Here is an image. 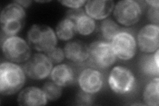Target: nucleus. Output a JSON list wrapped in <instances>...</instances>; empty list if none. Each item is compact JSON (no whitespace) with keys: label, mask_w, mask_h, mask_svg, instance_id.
<instances>
[{"label":"nucleus","mask_w":159,"mask_h":106,"mask_svg":"<svg viewBox=\"0 0 159 106\" xmlns=\"http://www.w3.org/2000/svg\"><path fill=\"white\" fill-rule=\"evenodd\" d=\"M26 82V74L23 67L9 61L0 65V94L11 95L19 92Z\"/></svg>","instance_id":"1"},{"label":"nucleus","mask_w":159,"mask_h":106,"mask_svg":"<svg viewBox=\"0 0 159 106\" xmlns=\"http://www.w3.org/2000/svg\"><path fill=\"white\" fill-rule=\"evenodd\" d=\"M26 12L15 2L7 4L0 16L2 37L17 36L25 26Z\"/></svg>","instance_id":"2"},{"label":"nucleus","mask_w":159,"mask_h":106,"mask_svg":"<svg viewBox=\"0 0 159 106\" xmlns=\"http://www.w3.org/2000/svg\"><path fill=\"white\" fill-rule=\"evenodd\" d=\"M57 39L55 31L48 25L43 24L33 25L27 34L30 47L44 53L57 47Z\"/></svg>","instance_id":"3"},{"label":"nucleus","mask_w":159,"mask_h":106,"mask_svg":"<svg viewBox=\"0 0 159 106\" xmlns=\"http://www.w3.org/2000/svg\"><path fill=\"white\" fill-rule=\"evenodd\" d=\"M117 57L110 43L98 40L89 44L88 63L92 68L101 70L108 69L115 64Z\"/></svg>","instance_id":"4"},{"label":"nucleus","mask_w":159,"mask_h":106,"mask_svg":"<svg viewBox=\"0 0 159 106\" xmlns=\"http://www.w3.org/2000/svg\"><path fill=\"white\" fill-rule=\"evenodd\" d=\"M108 84L115 94L127 95L135 90L137 80L131 69L125 66L117 65L114 67L109 72Z\"/></svg>","instance_id":"5"},{"label":"nucleus","mask_w":159,"mask_h":106,"mask_svg":"<svg viewBox=\"0 0 159 106\" xmlns=\"http://www.w3.org/2000/svg\"><path fill=\"white\" fill-rule=\"evenodd\" d=\"M1 46L3 56L9 62L25 63L31 57V47L20 37H2Z\"/></svg>","instance_id":"6"},{"label":"nucleus","mask_w":159,"mask_h":106,"mask_svg":"<svg viewBox=\"0 0 159 106\" xmlns=\"http://www.w3.org/2000/svg\"><path fill=\"white\" fill-rule=\"evenodd\" d=\"M113 17L116 21L125 27L137 24L142 17L143 7L135 0H121L115 4Z\"/></svg>","instance_id":"7"},{"label":"nucleus","mask_w":159,"mask_h":106,"mask_svg":"<svg viewBox=\"0 0 159 106\" xmlns=\"http://www.w3.org/2000/svg\"><path fill=\"white\" fill-rule=\"evenodd\" d=\"M110 43L117 58L121 60L128 61L133 59L137 54L136 38L125 29L116 35Z\"/></svg>","instance_id":"8"},{"label":"nucleus","mask_w":159,"mask_h":106,"mask_svg":"<svg viewBox=\"0 0 159 106\" xmlns=\"http://www.w3.org/2000/svg\"><path fill=\"white\" fill-rule=\"evenodd\" d=\"M23 68L29 78L42 80L51 74L53 64L45 53H34L25 62Z\"/></svg>","instance_id":"9"},{"label":"nucleus","mask_w":159,"mask_h":106,"mask_svg":"<svg viewBox=\"0 0 159 106\" xmlns=\"http://www.w3.org/2000/svg\"><path fill=\"white\" fill-rule=\"evenodd\" d=\"M136 40L142 53H155L159 48V26L152 23L144 25L139 31Z\"/></svg>","instance_id":"10"},{"label":"nucleus","mask_w":159,"mask_h":106,"mask_svg":"<svg viewBox=\"0 0 159 106\" xmlns=\"http://www.w3.org/2000/svg\"><path fill=\"white\" fill-rule=\"evenodd\" d=\"M77 80L81 90L91 94L100 92L104 84V76L101 70L92 67L82 70Z\"/></svg>","instance_id":"11"},{"label":"nucleus","mask_w":159,"mask_h":106,"mask_svg":"<svg viewBox=\"0 0 159 106\" xmlns=\"http://www.w3.org/2000/svg\"><path fill=\"white\" fill-rule=\"evenodd\" d=\"M115 7L113 0H90L85 4V12L94 20H104L110 16Z\"/></svg>","instance_id":"12"},{"label":"nucleus","mask_w":159,"mask_h":106,"mask_svg":"<svg viewBox=\"0 0 159 106\" xmlns=\"http://www.w3.org/2000/svg\"><path fill=\"white\" fill-rule=\"evenodd\" d=\"M66 58L77 64L88 61L89 58V45L80 40L68 41L64 47Z\"/></svg>","instance_id":"13"},{"label":"nucleus","mask_w":159,"mask_h":106,"mask_svg":"<svg viewBox=\"0 0 159 106\" xmlns=\"http://www.w3.org/2000/svg\"><path fill=\"white\" fill-rule=\"evenodd\" d=\"M17 101L20 106H41L48 103L42 88L36 86H28L23 89L19 92Z\"/></svg>","instance_id":"14"},{"label":"nucleus","mask_w":159,"mask_h":106,"mask_svg":"<svg viewBox=\"0 0 159 106\" xmlns=\"http://www.w3.org/2000/svg\"><path fill=\"white\" fill-rule=\"evenodd\" d=\"M51 80L62 88L72 85L76 80L74 68L68 64H58L54 67L50 74Z\"/></svg>","instance_id":"15"},{"label":"nucleus","mask_w":159,"mask_h":106,"mask_svg":"<svg viewBox=\"0 0 159 106\" xmlns=\"http://www.w3.org/2000/svg\"><path fill=\"white\" fill-rule=\"evenodd\" d=\"M159 50L155 53L143 55L139 60V67L141 72L148 77L155 78L159 75L158 64Z\"/></svg>","instance_id":"16"},{"label":"nucleus","mask_w":159,"mask_h":106,"mask_svg":"<svg viewBox=\"0 0 159 106\" xmlns=\"http://www.w3.org/2000/svg\"><path fill=\"white\" fill-rule=\"evenodd\" d=\"M55 33L60 40L70 41L77 33L76 23L73 20L65 17L57 24Z\"/></svg>","instance_id":"17"},{"label":"nucleus","mask_w":159,"mask_h":106,"mask_svg":"<svg viewBox=\"0 0 159 106\" xmlns=\"http://www.w3.org/2000/svg\"><path fill=\"white\" fill-rule=\"evenodd\" d=\"M159 78H153L144 89L143 98L145 105L158 106L159 105Z\"/></svg>","instance_id":"18"},{"label":"nucleus","mask_w":159,"mask_h":106,"mask_svg":"<svg viewBox=\"0 0 159 106\" xmlns=\"http://www.w3.org/2000/svg\"><path fill=\"white\" fill-rule=\"evenodd\" d=\"M99 29L103 41L111 43L114 37L123 31L124 29L119 26L115 20L111 18H107L102 20L99 25Z\"/></svg>","instance_id":"19"},{"label":"nucleus","mask_w":159,"mask_h":106,"mask_svg":"<svg viewBox=\"0 0 159 106\" xmlns=\"http://www.w3.org/2000/svg\"><path fill=\"white\" fill-rule=\"evenodd\" d=\"M77 33L82 36H89L92 35L96 29L95 20L88 16L86 13L80 16L75 21Z\"/></svg>","instance_id":"20"},{"label":"nucleus","mask_w":159,"mask_h":106,"mask_svg":"<svg viewBox=\"0 0 159 106\" xmlns=\"http://www.w3.org/2000/svg\"><path fill=\"white\" fill-rule=\"evenodd\" d=\"M42 90L48 101L54 102L62 96V88L54 82H47L44 84Z\"/></svg>","instance_id":"21"},{"label":"nucleus","mask_w":159,"mask_h":106,"mask_svg":"<svg viewBox=\"0 0 159 106\" xmlns=\"http://www.w3.org/2000/svg\"><path fill=\"white\" fill-rule=\"evenodd\" d=\"M45 54L47 55V57L51 60L53 64H61L66 58L64 49L57 46Z\"/></svg>","instance_id":"22"},{"label":"nucleus","mask_w":159,"mask_h":106,"mask_svg":"<svg viewBox=\"0 0 159 106\" xmlns=\"http://www.w3.org/2000/svg\"><path fill=\"white\" fill-rule=\"evenodd\" d=\"M75 101L76 104L78 105H92L93 104V94L81 90L77 94Z\"/></svg>","instance_id":"23"},{"label":"nucleus","mask_w":159,"mask_h":106,"mask_svg":"<svg viewBox=\"0 0 159 106\" xmlns=\"http://www.w3.org/2000/svg\"><path fill=\"white\" fill-rule=\"evenodd\" d=\"M86 2L87 1H84V0H74H74L73 1H70V0H64V1H60L59 2L63 6L74 9L82 8L84 6H85Z\"/></svg>","instance_id":"24"},{"label":"nucleus","mask_w":159,"mask_h":106,"mask_svg":"<svg viewBox=\"0 0 159 106\" xmlns=\"http://www.w3.org/2000/svg\"><path fill=\"white\" fill-rule=\"evenodd\" d=\"M158 7H154L149 6L147 11V17L152 24L158 25Z\"/></svg>","instance_id":"25"},{"label":"nucleus","mask_w":159,"mask_h":106,"mask_svg":"<svg viewBox=\"0 0 159 106\" xmlns=\"http://www.w3.org/2000/svg\"><path fill=\"white\" fill-rule=\"evenodd\" d=\"M85 9H84L82 8H80V9H68L67 12H66V17L70 19L73 21L75 22L76 20L80 17L81 16L82 14L85 13Z\"/></svg>","instance_id":"26"},{"label":"nucleus","mask_w":159,"mask_h":106,"mask_svg":"<svg viewBox=\"0 0 159 106\" xmlns=\"http://www.w3.org/2000/svg\"><path fill=\"white\" fill-rule=\"evenodd\" d=\"M16 3H18L20 6H22L23 8L29 7L31 4L33 3L32 1H28V0H21V1H14Z\"/></svg>","instance_id":"27"},{"label":"nucleus","mask_w":159,"mask_h":106,"mask_svg":"<svg viewBox=\"0 0 159 106\" xmlns=\"http://www.w3.org/2000/svg\"><path fill=\"white\" fill-rule=\"evenodd\" d=\"M145 3L151 7H159V2L158 0H155V1H153V0L152 1H145Z\"/></svg>","instance_id":"28"},{"label":"nucleus","mask_w":159,"mask_h":106,"mask_svg":"<svg viewBox=\"0 0 159 106\" xmlns=\"http://www.w3.org/2000/svg\"><path fill=\"white\" fill-rule=\"evenodd\" d=\"M51 1H36V2L37 3H48V2H50Z\"/></svg>","instance_id":"29"}]
</instances>
